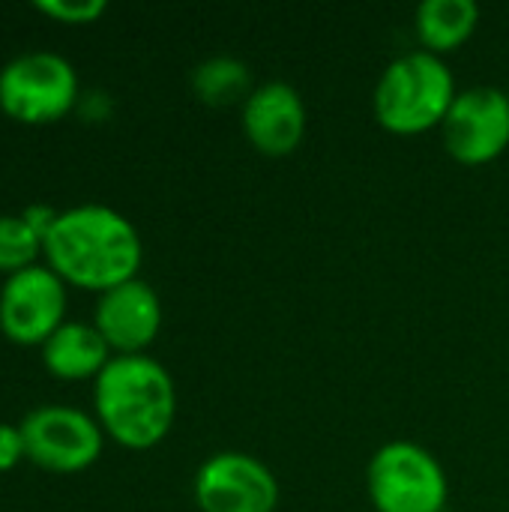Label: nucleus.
<instances>
[{
    "mask_svg": "<svg viewBox=\"0 0 509 512\" xmlns=\"http://www.w3.org/2000/svg\"><path fill=\"white\" fill-rule=\"evenodd\" d=\"M456 93L450 63L432 51L414 48L384 66L372 90V111L378 126L393 135H423L441 129Z\"/></svg>",
    "mask_w": 509,
    "mask_h": 512,
    "instance_id": "nucleus-3",
    "label": "nucleus"
},
{
    "mask_svg": "<svg viewBox=\"0 0 509 512\" xmlns=\"http://www.w3.org/2000/svg\"><path fill=\"white\" fill-rule=\"evenodd\" d=\"M39 351L45 369L60 381H87V378L96 381L99 372L114 357L102 333L84 321H66L51 333V339Z\"/></svg>",
    "mask_w": 509,
    "mask_h": 512,
    "instance_id": "nucleus-12",
    "label": "nucleus"
},
{
    "mask_svg": "<svg viewBox=\"0 0 509 512\" xmlns=\"http://www.w3.org/2000/svg\"><path fill=\"white\" fill-rule=\"evenodd\" d=\"M93 327L114 354H147L162 330V300L150 282L135 276L99 294Z\"/></svg>",
    "mask_w": 509,
    "mask_h": 512,
    "instance_id": "nucleus-11",
    "label": "nucleus"
},
{
    "mask_svg": "<svg viewBox=\"0 0 509 512\" xmlns=\"http://www.w3.org/2000/svg\"><path fill=\"white\" fill-rule=\"evenodd\" d=\"M27 462L51 474H78L99 462L105 432L75 405H39L18 423Z\"/></svg>",
    "mask_w": 509,
    "mask_h": 512,
    "instance_id": "nucleus-6",
    "label": "nucleus"
},
{
    "mask_svg": "<svg viewBox=\"0 0 509 512\" xmlns=\"http://www.w3.org/2000/svg\"><path fill=\"white\" fill-rule=\"evenodd\" d=\"M33 6L63 24H93L108 9L105 0H33Z\"/></svg>",
    "mask_w": 509,
    "mask_h": 512,
    "instance_id": "nucleus-16",
    "label": "nucleus"
},
{
    "mask_svg": "<svg viewBox=\"0 0 509 512\" xmlns=\"http://www.w3.org/2000/svg\"><path fill=\"white\" fill-rule=\"evenodd\" d=\"M93 408L111 441L126 450H150L174 426L177 387L150 354H114L93 381Z\"/></svg>",
    "mask_w": 509,
    "mask_h": 512,
    "instance_id": "nucleus-2",
    "label": "nucleus"
},
{
    "mask_svg": "<svg viewBox=\"0 0 509 512\" xmlns=\"http://www.w3.org/2000/svg\"><path fill=\"white\" fill-rule=\"evenodd\" d=\"M57 213H60V210H54V207H48V204H27V207L21 210V219L45 240V234H48L51 225L57 222Z\"/></svg>",
    "mask_w": 509,
    "mask_h": 512,
    "instance_id": "nucleus-18",
    "label": "nucleus"
},
{
    "mask_svg": "<svg viewBox=\"0 0 509 512\" xmlns=\"http://www.w3.org/2000/svg\"><path fill=\"white\" fill-rule=\"evenodd\" d=\"M45 264L75 288L108 291L138 276L144 243L129 216L108 204H75L57 213L42 240Z\"/></svg>",
    "mask_w": 509,
    "mask_h": 512,
    "instance_id": "nucleus-1",
    "label": "nucleus"
},
{
    "mask_svg": "<svg viewBox=\"0 0 509 512\" xmlns=\"http://www.w3.org/2000/svg\"><path fill=\"white\" fill-rule=\"evenodd\" d=\"M189 81H192V93L204 105H213V108L243 105L249 99V93L255 90L249 63L234 54L204 57L201 63H195Z\"/></svg>",
    "mask_w": 509,
    "mask_h": 512,
    "instance_id": "nucleus-14",
    "label": "nucleus"
},
{
    "mask_svg": "<svg viewBox=\"0 0 509 512\" xmlns=\"http://www.w3.org/2000/svg\"><path fill=\"white\" fill-rule=\"evenodd\" d=\"M78 99V72L60 51L30 48L6 60L0 69V108L18 123H54L69 114Z\"/></svg>",
    "mask_w": 509,
    "mask_h": 512,
    "instance_id": "nucleus-5",
    "label": "nucleus"
},
{
    "mask_svg": "<svg viewBox=\"0 0 509 512\" xmlns=\"http://www.w3.org/2000/svg\"><path fill=\"white\" fill-rule=\"evenodd\" d=\"M201 512H276L279 480L252 453L222 450L201 462L192 480Z\"/></svg>",
    "mask_w": 509,
    "mask_h": 512,
    "instance_id": "nucleus-9",
    "label": "nucleus"
},
{
    "mask_svg": "<svg viewBox=\"0 0 509 512\" xmlns=\"http://www.w3.org/2000/svg\"><path fill=\"white\" fill-rule=\"evenodd\" d=\"M366 492L375 512H444L450 480L423 444L387 441L366 465Z\"/></svg>",
    "mask_w": 509,
    "mask_h": 512,
    "instance_id": "nucleus-4",
    "label": "nucleus"
},
{
    "mask_svg": "<svg viewBox=\"0 0 509 512\" xmlns=\"http://www.w3.org/2000/svg\"><path fill=\"white\" fill-rule=\"evenodd\" d=\"M480 24V6L474 0H423L414 12V33L423 51L438 57L459 51Z\"/></svg>",
    "mask_w": 509,
    "mask_h": 512,
    "instance_id": "nucleus-13",
    "label": "nucleus"
},
{
    "mask_svg": "<svg viewBox=\"0 0 509 512\" xmlns=\"http://www.w3.org/2000/svg\"><path fill=\"white\" fill-rule=\"evenodd\" d=\"M21 462H27L21 429L12 426V423H0V474L3 471H12Z\"/></svg>",
    "mask_w": 509,
    "mask_h": 512,
    "instance_id": "nucleus-17",
    "label": "nucleus"
},
{
    "mask_svg": "<svg viewBox=\"0 0 509 512\" xmlns=\"http://www.w3.org/2000/svg\"><path fill=\"white\" fill-rule=\"evenodd\" d=\"M306 102L288 81L255 84L249 99L240 105V126L246 141L264 156H288L306 138Z\"/></svg>",
    "mask_w": 509,
    "mask_h": 512,
    "instance_id": "nucleus-10",
    "label": "nucleus"
},
{
    "mask_svg": "<svg viewBox=\"0 0 509 512\" xmlns=\"http://www.w3.org/2000/svg\"><path fill=\"white\" fill-rule=\"evenodd\" d=\"M66 306V282L48 264L24 267L0 288V333L15 345L42 348L66 324Z\"/></svg>",
    "mask_w": 509,
    "mask_h": 512,
    "instance_id": "nucleus-8",
    "label": "nucleus"
},
{
    "mask_svg": "<svg viewBox=\"0 0 509 512\" xmlns=\"http://www.w3.org/2000/svg\"><path fill=\"white\" fill-rule=\"evenodd\" d=\"M441 141L447 153L468 168L495 162L509 147V93L492 84L465 87L456 93Z\"/></svg>",
    "mask_w": 509,
    "mask_h": 512,
    "instance_id": "nucleus-7",
    "label": "nucleus"
},
{
    "mask_svg": "<svg viewBox=\"0 0 509 512\" xmlns=\"http://www.w3.org/2000/svg\"><path fill=\"white\" fill-rule=\"evenodd\" d=\"M42 237L21 219V213H0V273L12 276L39 264Z\"/></svg>",
    "mask_w": 509,
    "mask_h": 512,
    "instance_id": "nucleus-15",
    "label": "nucleus"
}]
</instances>
